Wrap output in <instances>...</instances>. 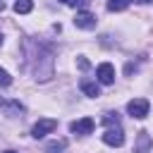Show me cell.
<instances>
[{"label":"cell","instance_id":"obj_6","mask_svg":"<svg viewBox=\"0 0 153 153\" xmlns=\"http://www.w3.org/2000/svg\"><path fill=\"white\" fill-rule=\"evenodd\" d=\"M69 131L76 134V136H86V134L93 131V120L91 117H81V120H76V122L69 124Z\"/></svg>","mask_w":153,"mask_h":153},{"label":"cell","instance_id":"obj_17","mask_svg":"<svg viewBox=\"0 0 153 153\" xmlns=\"http://www.w3.org/2000/svg\"><path fill=\"white\" fill-rule=\"evenodd\" d=\"M2 10H5V2H2V0H0V12H2Z\"/></svg>","mask_w":153,"mask_h":153},{"label":"cell","instance_id":"obj_20","mask_svg":"<svg viewBox=\"0 0 153 153\" xmlns=\"http://www.w3.org/2000/svg\"><path fill=\"white\" fill-rule=\"evenodd\" d=\"M0 45H2V33H0Z\"/></svg>","mask_w":153,"mask_h":153},{"label":"cell","instance_id":"obj_10","mask_svg":"<svg viewBox=\"0 0 153 153\" xmlns=\"http://www.w3.org/2000/svg\"><path fill=\"white\" fill-rule=\"evenodd\" d=\"M33 10V0H17L14 2V12L17 14H29Z\"/></svg>","mask_w":153,"mask_h":153},{"label":"cell","instance_id":"obj_13","mask_svg":"<svg viewBox=\"0 0 153 153\" xmlns=\"http://www.w3.org/2000/svg\"><path fill=\"white\" fill-rule=\"evenodd\" d=\"M103 122L105 124H120V117H117V112H105L103 115Z\"/></svg>","mask_w":153,"mask_h":153},{"label":"cell","instance_id":"obj_12","mask_svg":"<svg viewBox=\"0 0 153 153\" xmlns=\"http://www.w3.org/2000/svg\"><path fill=\"white\" fill-rule=\"evenodd\" d=\"M65 146H67V141H50L45 146V151L48 153H60V151H65Z\"/></svg>","mask_w":153,"mask_h":153},{"label":"cell","instance_id":"obj_5","mask_svg":"<svg viewBox=\"0 0 153 153\" xmlns=\"http://www.w3.org/2000/svg\"><path fill=\"white\" fill-rule=\"evenodd\" d=\"M74 26L76 29H96V14H91V12H86V10H81V12H76L74 14Z\"/></svg>","mask_w":153,"mask_h":153},{"label":"cell","instance_id":"obj_9","mask_svg":"<svg viewBox=\"0 0 153 153\" xmlns=\"http://www.w3.org/2000/svg\"><path fill=\"white\" fill-rule=\"evenodd\" d=\"M79 86H81V91H84L88 98H98V96H100V88H98V84H96V81L81 79V84H79Z\"/></svg>","mask_w":153,"mask_h":153},{"label":"cell","instance_id":"obj_7","mask_svg":"<svg viewBox=\"0 0 153 153\" xmlns=\"http://www.w3.org/2000/svg\"><path fill=\"white\" fill-rule=\"evenodd\" d=\"M96 76H98L100 84H112V81H115V67H112L110 62H103V65H98Z\"/></svg>","mask_w":153,"mask_h":153},{"label":"cell","instance_id":"obj_15","mask_svg":"<svg viewBox=\"0 0 153 153\" xmlns=\"http://www.w3.org/2000/svg\"><path fill=\"white\" fill-rule=\"evenodd\" d=\"M79 67H81V69H88V60H86V57H79Z\"/></svg>","mask_w":153,"mask_h":153},{"label":"cell","instance_id":"obj_11","mask_svg":"<svg viewBox=\"0 0 153 153\" xmlns=\"http://www.w3.org/2000/svg\"><path fill=\"white\" fill-rule=\"evenodd\" d=\"M129 2L131 0H108V10L110 12H122V10L129 7Z\"/></svg>","mask_w":153,"mask_h":153},{"label":"cell","instance_id":"obj_3","mask_svg":"<svg viewBox=\"0 0 153 153\" xmlns=\"http://www.w3.org/2000/svg\"><path fill=\"white\" fill-rule=\"evenodd\" d=\"M103 141L108 143V146H122L124 143V131H122V127L120 124H108V129L103 131Z\"/></svg>","mask_w":153,"mask_h":153},{"label":"cell","instance_id":"obj_8","mask_svg":"<svg viewBox=\"0 0 153 153\" xmlns=\"http://www.w3.org/2000/svg\"><path fill=\"white\" fill-rule=\"evenodd\" d=\"M0 108H5V112H7L10 117H17V115L24 112V105H22L19 100H5V98H0Z\"/></svg>","mask_w":153,"mask_h":153},{"label":"cell","instance_id":"obj_19","mask_svg":"<svg viewBox=\"0 0 153 153\" xmlns=\"http://www.w3.org/2000/svg\"><path fill=\"white\" fill-rule=\"evenodd\" d=\"M2 153H14V151H2Z\"/></svg>","mask_w":153,"mask_h":153},{"label":"cell","instance_id":"obj_18","mask_svg":"<svg viewBox=\"0 0 153 153\" xmlns=\"http://www.w3.org/2000/svg\"><path fill=\"white\" fill-rule=\"evenodd\" d=\"M136 2H141V5H146V2H151V0H136Z\"/></svg>","mask_w":153,"mask_h":153},{"label":"cell","instance_id":"obj_1","mask_svg":"<svg viewBox=\"0 0 153 153\" xmlns=\"http://www.w3.org/2000/svg\"><path fill=\"white\" fill-rule=\"evenodd\" d=\"M26 48H29V62H31V69L36 74L38 81H48L53 76V50L38 41H26Z\"/></svg>","mask_w":153,"mask_h":153},{"label":"cell","instance_id":"obj_2","mask_svg":"<svg viewBox=\"0 0 153 153\" xmlns=\"http://www.w3.org/2000/svg\"><path fill=\"white\" fill-rule=\"evenodd\" d=\"M148 110H151V103H148L146 98H134V100L127 103V112H129L131 117H136V120H143V117L148 115Z\"/></svg>","mask_w":153,"mask_h":153},{"label":"cell","instance_id":"obj_4","mask_svg":"<svg viewBox=\"0 0 153 153\" xmlns=\"http://www.w3.org/2000/svg\"><path fill=\"white\" fill-rule=\"evenodd\" d=\"M55 127H57V120H50V117L38 120V122L31 127V136H33V139H41V136H45V134L55 131Z\"/></svg>","mask_w":153,"mask_h":153},{"label":"cell","instance_id":"obj_14","mask_svg":"<svg viewBox=\"0 0 153 153\" xmlns=\"http://www.w3.org/2000/svg\"><path fill=\"white\" fill-rule=\"evenodd\" d=\"M10 84H12V76L0 67V86H10Z\"/></svg>","mask_w":153,"mask_h":153},{"label":"cell","instance_id":"obj_16","mask_svg":"<svg viewBox=\"0 0 153 153\" xmlns=\"http://www.w3.org/2000/svg\"><path fill=\"white\" fill-rule=\"evenodd\" d=\"M60 2H65V5H76V0H60Z\"/></svg>","mask_w":153,"mask_h":153}]
</instances>
